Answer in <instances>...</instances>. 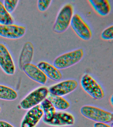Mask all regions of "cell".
I'll use <instances>...</instances> for the list:
<instances>
[{
  "instance_id": "obj_1",
  "label": "cell",
  "mask_w": 113,
  "mask_h": 127,
  "mask_svg": "<svg viewBox=\"0 0 113 127\" xmlns=\"http://www.w3.org/2000/svg\"><path fill=\"white\" fill-rule=\"evenodd\" d=\"M74 7L72 4L67 3L60 9L53 25V30L57 33L66 31L70 25L74 15Z\"/></svg>"
},
{
  "instance_id": "obj_2",
  "label": "cell",
  "mask_w": 113,
  "mask_h": 127,
  "mask_svg": "<svg viewBox=\"0 0 113 127\" xmlns=\"http://www.w3.org/2000/svg\"><path fill=\"white\" fill-rule=\"evenodd\" d=\"M84 54L82 48L66 53L56 58L53 61V65L59 69H66L80 62Z\"/></svg>"
},
{
  "instance_id": "obj_3",
  "label": "cell",
  "mask_w": 113,
  "mask_h": 127,
  "mask_svg": "<svg viewBox=\"0 0 113 127\" xmlns=\"http://www.w3.org/2000/svg\"><path fill=\"white\" fill-rule=\"evenodd\" d=\"M80 113L85 118L97 123L108 124L113 120V113L95 106H83Z\"/></svg>"
},
{
  "instance_id": "obj_4",
  "label": "cell",
  "mask_w": 113,
  "mask_h": 127,
  "mask_svg": "<svg viewBox=\"0 0 113 127\" xmlns=\"http://www.w3.org/2000/svg\"><path fill=\"white\" fill-rule=\"evenodd\" d=\"M80 83L83 90L94 99L102 100L105 97V92L102 86L90 74L83 75Z\"/></svg>"
},
{
  "instance_id": "obj_5",
  "label": "cell",
  "mask_w": 113,
  "mask_h": 127,
  "mask_svg": "<svg viewBox=\"0 0 113 127\" xmlns=\"http://www.w3.org/2000/svg\"><path fill=\"white\" fill-rule=\"evenodd\" d=\"M49 92L45 86H40L29 93L21 102L20 105L22 109L29 110L39 105L46 99Z\"/></svg>"
},
{
  "instance_id": "obj_6",
  "label": "cell",
  "mask_w": 113,
  "mask_h": 127,
  "mask_svg": "<svg viewBox=\"0 0 113 127\" xmlns=\"http://www.w3.org/2000/svg\"><path fill=\"white\" fill-rule=\"evenodd\" d=\"M70 25L75 33L81 39L85 41L92 38V30L83 18L78 14H74Z\"/></svg>"
},
{
  "instance_id": "obj_7",
  "label": "cell",
  "mask_w": 113,
  "mask_h": 127,
  "mask_svg": "<svg viewBox=\"0 0 113 127\" xmlns=\"http://www.w3.org/2000/svg\"><path fill=\"white\" fill-rule=\"evenodd\" d=\"M78 86L77 81L74 79L64 80L50 86L48 89L49 93L54 95L63 96L72 93Z\"/></svg>"
},
{
  "instance_id": "obj_8",
  "label": "cell",
  "mask_w": 113,
  "mask_h": 127,
  "mask_svg": "<svg viewBox=\"0 0 113 127\" xmlns=\"http://www.w3.org/2000/svg\"><path fill=\"white\" fill-rule=\"evenodd\" d=\"M26 28L25 27L11 24H0V36L10 39H17L25 35Z\"/></svg>"
},
{
  "instance_id": "obj_9",
  "label": "cell",
  "mask_w": 113,
  "mask_h": 127,
  "mask_svg": "<svg viewBox=\"0 0 113 127\" xmlns=\"http://www.w3.org/2000/svg\"><path fill=\"white\" fill-rule=\"evenodd\" d=\"M0 66L8 75H13L15 73V65L11 55L6 47L1 43H0Z\"/></svg>"
},
{
  "instance_id": "obj_10",
  "label": "cell",
  "mask_w": 113,
  "mask_h": 127,
  "mask_svg": "<svg viewBox=\"0 0 113 127\" xmlns=\"http://www.w3.org/2000/svg\"><path fill=\"white\" fill-rule=\"evenodd\" d=\"M40 104L30 109L22 121L21 127H35L43 117Z\"/></svg>"
},
{
  "instance_id": "obj_11",
  "label": "cell",
  "mask_w": 113,
  "mask_h": 127,
  "mask_svg": "<svg viewBox=\"0 0 113 127\" xmlns=\"http://www.w3.org/2000/svg\"><path fill=\"white\" fill-rule=\"evenodd\" d=\"M75 123L73 115L68 112L59 111L56 112L50 121L47 125L53 127H61L72 126Z\"/></svg>"
},
{
  "instance_id": "obj_12",
  "label": "cell",
  "mask_w": 113,
  "mask_h": 127,
  "mask_svg": "<svg viewBox=\"0 0 113 127\" xmlns=\"http://www.w3.org/2000/svg\"><path fill=\"white\" fill-rule=\"evenodd\" d=\"M22 70L30 79L39 84L44 85L47 81V77L37 65L31 63L24 66Z\"/></svg>"
},
{
  "instance_id": "obj_13",
  "label": "cell",
  "mask_w": 113,
  "mask_h": 127,
  "mask_svg": "<svg viewBox=\"0 0 113 127\" xmlns=\"http://www.w3.org/2000/svg\"><path fill=\"white\" fill-rule=\"evenodd\" d=\"M37 66L47 77L54 81H59L62 78V73L58 68L46 62L40 61Z\"/></svg>"
},
{
  "instance_id": "obj_14",
  "label": "cell",
  "mask_w": 113,
  "mask_h": 127,
  "mask_svg": "<svg viewBox=\"0 0 113 127\" xmlns=\"http://www.w3.org/2000/svg\"><path fill=\"white\" fill-rule=\"evenodd\" d=\"M34 54V46L31 42H26L22 50L18 60L19 67L22 70L26 64L31 63L33 58Z\"/></svg>"
},
{
  "instance_id": "obj_15",
  "label": "cell",
  "mask_w": 113,
  "mask_h": 127,
  "mask_svg": "<svg viewBox=\"0 0 113 127\" xmlns=\"http://www.w3.org/2000/svg\"><path fill=\"white\" fill-rule=\"evenodd\" d=\"M88 1L94 11L101 16H106L111 12V4L108 0H91Z\"/></svg>"
},
{
  "instance_id": "obj_16",
  "label": "cell",
  "mask_w": 113,
  "mask_h": 127,
  "mask_svg": "<svg viewBox=\"0 0 113 127\" xmlns=\"http://www.w3.org/2000/svg\"><path fill=\"white\" fill-rule=\"evenodd\" d=\"M46 99L51 102L55 109L60 111H65L70 107V103L62 96L54 95L48 92Z\"/></svg>"
},
{
  "instance_id": "obj_17",
  "label": "cell",
  "mask_w": 113,
  "mask_h": 127,
  "mask_svg": "<svg viewBox=\"0 0 113 127\" xmlns=\"http://www.w3.org/2000/svg\"><path fill=\"white\" fill-rule=\"evenodd\" d=\"M43 111V121L45 124L50 121L56 113V109L47 99H44L40 104Z\"/></svg>"
},
{
  "instance_id": "obj_18",
  "label": "cell",
  "mask_w": 113,
  "mask_h": 127,
  "mask_svg": "<svg viewBox=\"0 0 113 127\" xmlns=\"http://www.w3.org/2000/svg\"><path fill=\"white\" fill-rule=\"evenodd\" d=\"M17 92L10 87L0 85V99L6 101H14L17 98Z\"/></svg>"
},
{
  "instance_id": "obj_19",
  "label": "cell",
  "mask_w": 113,
  "mask_h": 127,
  "mask_svg": "<svg viewBox=\"0 0 113 127\" xmlns=\"http://www.w3.org/2000/svg\"><path fill=\"white\" fill-rule=\"evenodd\" d=\"M13 22V18L6 10L2 2L0 1V24H12Z\"/></svg>"
},
{
  "instance_id": "obj_20",
  "label": "cell",
  "mask_w": 113,
  "mask_h": 127,
  "mask_svg": "<svg viewBox=\"0 0 113 127\" xmlns=\"http://www.w3.org/2000/svg\"><path fill=\"white\" fill-rule=\"evenodd\" d=\"M19 0H5L4 1V6L6 10L10 14L13 12L18 4Z\"/></svg>"
},
{
  "instance_id": "obj_21",
  "label": "cell",
  "mask_w": 113,
  "mask_h": 127,
  "mask_svg": "<svg viewBox=\"0 0 113 127\" xmlns=\"http://www.w3.org/2000/svg\"><path fill=\"white\" fill-rule=\"evenodd\" d=\"M101 38L105 40H112L113 39V26L105 29L101 34Z\"/></svg>"
},
{
  "instance_id": "obj_22",
  "label": "cell",
  "mask_w": 113,
  "mask_h": 127,
  "mask_svg": "<svg viewBox=\"0 0 113 127\" xmlns=\"http://www.w3.org/2000/svg\"><path fill=\"white\" fill-rule=\"evenodd\" d=\"M52 0H39L38 1L37 6L38 10L41 12L47 10L51 4Z\"/></svg>"
},
{
  "instance_id": "obj_23",
  "label": "cell",
  "mask_w": 113,
  "mask_h": 127,
  "mask_svg": "<svg viewBox=\"0 0 113 127\" xmlns=\"http://www.w3.org/2000/svg\"><path fill=\"white\" fill-rule=\"evenodd\" d=\"M0 127H14L7 122L3 121H0Z\"/></svg>"
},
{
  "instance_id": "obj_24",
  "label": "cell",
  "mask_w": 113,
  "mask_h": 127,
  "mask_svg": "<svg viewBox=\"0 0 113 127\" xmlns=\"http://www.w3.org/2000/svg\"><path fill=\"white\" fill-rule=\"evenodd\" d=\"M94 127H111L105 123H96L94 125Z\"/></svg>"
},
{
  "instance_id": "obj_25",
  "label": "cell",
  "mask_w": 113,
  "mask_h": 127,
  "mask_svg": "<svg viewBox=\"0 0 113 127\" xmlns=\"http://www.w3.org/2000/svg\"><path fill=\"white\" fill-rule=\"evenodd\" d=\"M111 104H112V105H113V96H112V97H111Z\"/></svg>"
},
{
  "instance_id": "obj_26",
  "label": "cell",
  "mask_w": 113,
  "mask_h": 127,
  "mask_svg": "<svg viewBox=\"0 0 113 127\" xmlns=\"http://www.w3.org/2000/svg\"><path fill=\"white\" fill-rule=\"evenodd\" d=\"M1 108L0 107V113L1 112Z\"/></svg>"
}]
</instances>
